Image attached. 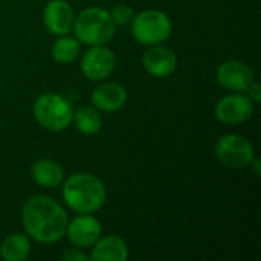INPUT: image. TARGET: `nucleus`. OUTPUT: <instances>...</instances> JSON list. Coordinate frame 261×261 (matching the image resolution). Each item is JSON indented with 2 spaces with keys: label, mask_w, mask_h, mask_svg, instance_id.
<instances>
[{
  "label": "nucleus",
  "mask_w": 261,
  "mask_h": 261,
  "mask_svg": "<svg viewBox=\"0 0 261 261\" xmlns=\"http://www.w3.org/2000/svg\"><path fill=\"white\" fill-rule=\"evenodd\" d=\"M133 35L135 38L148 46L161 44L171 34L170 17L158 9H148L135 15L133 18Z\"/></svg>",
  "instance_id": "nucleus-5"
},
{
  "label": "nucleus",
  "mask_w": 261,
  "mask_h": 261,
  "mask_svg": "<svg viewBox=\"0 0 261 261\" xmlns=\"http://www.w3.org/2000/svg\"><path fill=\"white\" fill-rule=\"evenodd\" d=\"M21 222L31 239L40 243H55L66 236L67 214L47 196L31 197L21 210Z\"/></svg>",
  "instance_id": "nucleus-1"
},
{
  "label": "nucleus",
  "mask_w": 261,
  "mask_h": 261,
  "mask_svg": "<svg viewBox=\"0 0 261 261\" xmlns=\"http://www.w3.org/2000/svg\"><path fill=\"white\" fill-rule=\"evenodd\" d=\"M72 121L75 122L78 132H81L83 135H96L102 127L101 115L89 106H83L75 110L72 115Z\"/></svg>",
  "instance_id": "nucleus-17"
},
{
  "label": "nucleus",
  "mask_w": 261,
  "mask_h": 261,
  "mask_svg": "<svg viewBox=\"0 0 261 261\" xmlns=\"http://www.w3.org/2000/svg\"><path fill=\"white\" fill-rule=\"evenodd\" d=\"M29 252H31V243L28 237L23 234L8 236L0 246L2 258H5L6 261L26 260L29 257Z\"/></svg>",
  "instance_id": "nucleus-16"
},
{
  "label": "nucleus",
  "mask_w": 261,
  "mask_h": 261,
  "mask_svg": "<svg viewBox=\"0 0 261 261\" xmlns=\"http://www.w3.org/2000/svg\"><path fill=\"white\" fill-rule=\"evenodd\" d=\"M142 64L151 76L167 78L173 75L177 67V57L171 49L154 44L144 52Z\"/></svg>",
  "instance_id": "nucleus-10"
},
{
  "label": "nucleus",
  "mask_w": 261,
  "mask_h": 261,
  "mask_svg": "<svg viewBox=\"0 0 261 261\" xmlns=\"http://www.w3.org/2000/svg\"><path fill=\"white\" fill-rule=\"evenodd\" d=\"M216 156L222 165L228 168L249 167L254 156L252 144L240 135H226L216 144Z\"/></svg>",
  "instance_id": "nucleus-6"
},
{
  "label": "nucleus",
  "mask_w": 261,
  "mask_h": 261,
  "mask_svg": "<svg viewBox=\"0 0 261 261\" xmlns=\"http://www.w3.org/2000/svg\"><path fill=\"white\" fill-rule=\"evenodd\" d=\"M43 20L50 34L61 37L72 29L75 15L66 0H50L44 8Z\"/></svg>",
  "instance_id": "nucleus-12"
},
{
  "label": "nucleus",
  "mask_w": 261,
  "mask_h": 261,
  "mask_svg": "<svg viewBox=\"0 0 261 261\" xmlns=\"http://www.w3.org/2000/svg\"><path fill=\"white\" fill-rule=\"evenodd\" d=\"M106 187L93 174L75 173L63 182V199L66 205L81 214H92L106 203Z\"/></svg>",
  "instance_id": "nucleus-2"
},
{
  "label": "nucleus",
  "mask_w": 261,
  "mask_h": 261,
  "mask_svg": "<svg viewBox=\"0 0 261 261\" xmlns=\"http://www.w3.org/2000/svg\"><path fill=\"white\" fill-rule=\"evenodd\" d=\"M80 55V43L75 38L61 35L52 46V57L55 61L69 64L73 63Z\"/></svg>",
  "instance_id": "nucleus-18"
},
{
  "label": "nucleus",
  "mask_w": 261,
  "mask_h": 261,
  "mask_svg": "<svg viewBox=\"0 0 261 261\" xmlns=\"http://www.w3.org/2000/svg\"><path fill=\"white\" fill-rule=\"evenodd\" d=\"M72 29L80 41L89 46L109 43L115 35V21L109 11L102 8H87L73 20Z\"/></svg>",
  "instance_id": "nucleus-3"
},
{
  "label": "nucleus",
  "mask_w": 261,
  "mask_h": 261,
  "mask_svg": "<svg viewBox=\"0 0 261 261\" xmlns=\"http://www.w3.org/2000/svg\"><path fill=\"white\" fill-rule=\"evenodd\" d=\"M66 234L76 248H89L101 237V225L90 214H81L67 223Z\"/></svg>",
  "instance_id": "nucleus-11"
},
{
  "label": "nucleus",
  "mask_w": 261,
  "mask_h": 261,
  "mask_svg": "<svg viewBox=\"0 0 261 261\" xmlns=\"http://www.w3.org/2000/svg\"><path fill=\"white\" fill-rule=\"evenodd\" d=\"M251 165H254V168H255V174H260V161L258 159H252V162H251Z\"/></svg>",
  "instance_id": "nucleus-22"
},
{
  "label": "nucleus",
  "mask_w": 261,
  "mask_h": 261,
  "mask_svg": "<svg viewBox=\"0 0 261 261\" xmlns=\"http://www.w3.org/2000/svg\"><path fill=\"white\" fill-rule=\"evenodd\" d=\"M217 81L222 87L231 92H248L249 86L254 83V72L252 69L237 60L225 61L217 69Z\"/></svg>",
  "instance_id": "nucleus-9"
},
{
  "label": "nucleus",
  "mask_w": 261,
  "mask_h": 261,
  "mask_svg": "<svg viewBox=\"0 0 261 261\" xmlns=\"http://www.w3.org/2000/svg\"><path fill=\"white\" fill-rule=\"evenodd\" d=\"M115 24H119V26H125V24H130L135 18V12L133 9L128 6V5H118L112 12H110Z\"/></svg>",
  "instance_id": "nucleus-19"
},
{
  "label": "nucleus",
  "mask_w": 261,
  "mask_h": 261,
  "mask_svg": "<svg viewBox=\"0 0 261 261\" xmlns=\"http://www.w3.org/2000/svg\"><path fill=\"white\" fill-rule=\"evenodd\" d=\"M73 109L70 102L57 93H43L34 102L37 122L49 132H61L72 122Z\"/></svg>",
  "instance_id": "nucleus-4"
},
{
  "label": "nucleus",
  "mask_w": 261,
  "mask_h": 261,
  "mask_svg": "<svg viewBox=\"0 0 261 261\" xmlns=\"http://www.w3.org/2000/svg\"><path fill=\"white\" fill-rule=\"evenodd\" d=\"M90 258L95 261H125L128 258V248L118 236H107L95 242Z\"/></svg>",
  "instance_id": "nucleus-14"
},
{
  "label": "nucleus",
  "mask_w": 261,
  "mask_h": 261,
  "mask_svg": "<svg viewBox=\"0 0 261 261\" xmlns=\"http://www.w3.org/2000/svg\"><path fill=\"white\" fill-rule=\"evenodd\" d=\"M31 174L35 184L44 188H57L64 180L63 168L50 159H40L34 162L31 168Z\"/></svg>",
  "instance_id": "nucleus-15"
},
{
  "label": "nucleus",
  "mask_w": 261,
  "mask_h": 261,
  "mask_svg": "<svg viewBox=\"0 0 261 261\" xmlns=\"http://www.w3.org/2000/svg\"><path fill=\"white\" fill-rule=\"evenodd\" d=\"M92 102L95 107L104 112H116L127 102V92L118 83H104L92 93Z\"/></svg>",
  "instance_id": "nucleus-13"
},
{
  "label": "nucleus",
  "mask_w": 261,
  "mask_h": 261,
  "mask_svg": "<svg viewBox=\"0 0 261 261\" xmlns=\"http://www.w3.org/2000/svg\"><path fill=\"white\" fill-rule=\"evenodd\" d=\"M254 113V102L249 96L232 92L223 96L216 106V116L223 124H242Z\"/></svg>",
  "instance_id": "nucleus-7"
},
{
  "label": "nucleus",
  "mask_w": 261,
  "mask_h": 261,
  "mask_svg": "<svg viewBox=\"0 0 261 261\" xmlns=\"http://www.w3.org/2000/svg\"><path fill=\"white\" fill-rule=\"evenodd\" d=\"M115 63L113 52L104 44H98L92 46V49L84 54L81 60V70L90 81H101L113 72Z\"/></svg>",
  "instance_id": "nucleus-8"
},
{
  "label": "nucleus",
  "mask_w": 261,
  "mask_h": 261,
  "mask_svg": "<svg viewBox=\"0 0 261 261\" xmlns=\"http://www.w3.org/2000/svg\"><path fill=\"white\" fill-rule=\"evenodd\" d=\"M89 257L84 254V252H81L78 248H72V249H69V251H66L63 255H61V260H67V261H84L87 260Z\"/></svg>",
  "instance_id": "nucleus-20"
},
{
  "label": "nucleus",
  "mask_w": 261,
  "mask_h": 261,
  "mask_svg": "<svg viewBox=\"0 0 261 261\" xmlns=\"http://www.w3.org/2000/svg\"><path fill=\"white\" fill-rule=\"evenodd\" d=\"M248 92H249V98L252 99V102L254 104H258L261 101V87L258 83H252L251 86H249V89H248Z\"/></svg>",
  "instance_id": "nucleus-21"
}]
</instances>
